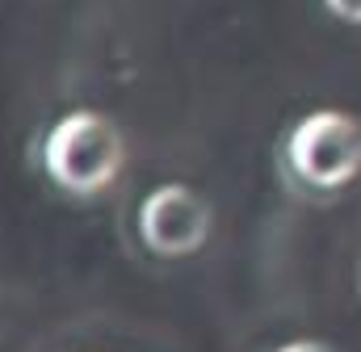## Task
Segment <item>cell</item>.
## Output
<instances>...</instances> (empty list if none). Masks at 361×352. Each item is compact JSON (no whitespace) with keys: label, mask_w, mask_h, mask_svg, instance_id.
<instances>
[{"label":"cell","mask_w":361,"mask_h":352,"mask_svg":"<svg viewBox=\"0 0 361 352\" xmlns=\"http://www.w3.org/2000/svg\"><path fill=\"white\" fill-rule=\"evenodd\" d=\"M42 164L63 193L92 197L118 180L122 164H126V139L114 126V118H105L97 109H72L47 130Z\"/></svg>","instance_id":"cell-1"},{"label":"cell","mask_w":361,"mask_h":352,"mask_svg":"<svg viewBox=\"0 0 361 352\" xmlns=\"http://www.w3.org/2000/svg\"><path fill=\"white\" fill-rule=\"evenodd\" d=\"M286 156L302 184L341 189L361 176V122L345 109H315L290 130Z\"/></svg>","instance_id":"cell-2"},{"label":"cell","mask_w":361,"mask_h":352,"mask_svg":"<svg viewBox=\"0 0 361 352\" xmlns=\"http://www.w3.org/2000/svg\"><path fill=\"white\" fill-rule=\"evenodd\" d=\"M210 201L189 184H160L139 206V235L156 256H193L210 239Z\"/></svg>","instance_id":"cell-3"},{"label":"cell","mask_w":361,"mask_h":352,"mask_svg":"<svg viewBox=\"0 0 361 352\" xmlns=\"http://www.w3.org/2000/svg\"><path fill=\"white\" fill-rule=\"evenodd\" d=\"M324 8L345 25H361V0H324Z\"/></svg>","instance_id":"cell-4"},{"label":"cell","mask_w":361,"mask_h":352,"mask_svg":"<svg viewBox=\"0 0 361 352\" xmlns=\"http://www.w3.org/2000/svg\"><path fill=\"white\" fill-rule=\"evenodd\" d=\"M277 352H332V348L319 344V340H294V344H281Z\"/></svg>","instance_id":"cell-5"}]
</instances>
